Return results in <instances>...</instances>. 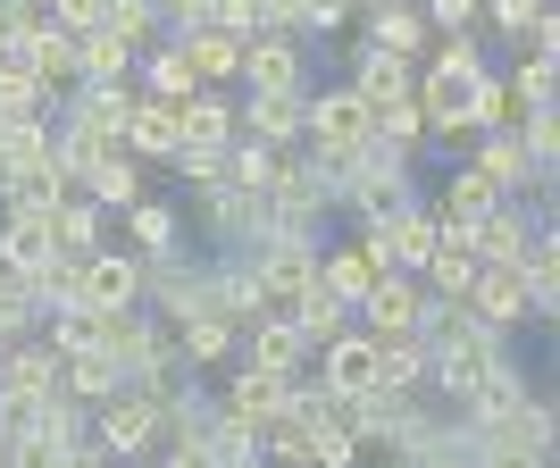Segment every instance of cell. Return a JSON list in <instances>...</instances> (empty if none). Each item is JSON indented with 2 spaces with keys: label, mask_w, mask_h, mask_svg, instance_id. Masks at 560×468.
<instances>
[{
  "label": "cell",
  "mask_w": 560,
  "mask_h": 468,
  "mask_svg": "<svg viewBox=\"0 0 560 468\" xmlns=\"http://www.w3.org/2000/svg\"><path fill=\"white\" fill-rule=\"evenodd\" d=\"M493 201H502V192H493L486 176H477V167H460V176L444 185V201H435V218H444V226H477V218H486Z\"/></svg>",
  "instance_id": "cell-25"
},
{
  "label": "cell",
  "mask_w": 560,
  "mask_h": 468,
  "mask_svg": "<svg viewBox=\"0 0 560 468\" xmlns=\"http://www.w3.org/2000/svg\"><path fill=\"white\" fill-rule=\"evenodd\" d=\"M351 9L360 0H302V34H335V25H351Z\"/></svg>",
  "instance_id": "cell-37"
},
{
  "label": "cell",
  "mask_w": 560,
  "mask_h": 468,
  "mask_svg": "<svg viewBox=\"0 0 560 468\" xmlns=\"http://www.w3.org/2000/svg\"><path fill=\"white\" fill-rule=\"evenodd\" d=\"M477 176H486V185L502 192V201H511V192L527 185V176H536V160L518 151V134H486V142H477Z\"/></svg>",
  "instance_id": "cell-21"
},
{
  "label": "cell",
  "mask_w": 560,
  "mask_h": 468,
  "mask_svg": "<svg viewBox=\"0 0 560 468\" xmlns=\"http://www.w3.org/2000/svg\"><path fill=\"white\" fill-rule=\"evenodd\" d=\"M50 243H59V251L68 259H93L101 251V201H59V210H50Z\"/></svg>",
  "instance_id": "cell-22"
},
{
  "label": "cell",
  "mask_w": 560,
  "mask_h": 468,
  "mask_svg": "<svg viewBox=\"0 0 560 468\" xmlns=\"http://www.w3.org/2000/svg\"><path fill=\"white\" fill-rule=\"evenodd\" d=\"M101 9L109 0H50V25L59 34H101Z\"/></svg>",
  "instance_id": "cell-36"
},
{
  "label": "cell",
  "mask_w": 560,
  "mask_h": 468,
  "mask_svg": "<svg viewBox=\"0 0 560 468\" xmlns=\"http://www.w3.org/2000/svg\"><path fill=\"white\" fill-rule=\"evenodd\" d=\"M0 444H9V419H0Z\"/></svg>",
  "instance_id": "cell-41"
},
{
  "label": "cell",
  "mask_w": 560,
  "mask_h": 468,
  "mask_svg": "<svg viewBox=\"0 0 560 468\" xmlns=\"http://www.w3.org/2000/svg\"><path fill=\"white\" fill-rule=\"evenodd\" d=\"M0 351H9V335H0Z\"/></svg>",
  "instance_id": "cell-43"
},
{
  "label": "cell",
  "mask_w": 560,
  "mask_h": 468,
  "mask_svg": "<svg viewBox=\"0 0 560 468\" xmlns=\"http://www.w3.org/2000/svg\"><path fill=\"white\" fill-rule=\"evenodd\" d=\"M302 117H310L302 84H293V93H252V134L259 142H293V134H302Z\"/></svg>",
  "instance_id": "cell-23"
},
{
  "label": "cell",
  "mask_w": 560,
  "mask_h": 468,
  "mask_svg": "<svg viewBox=\"0 0 560 468\" xmlns=\"http://www.w3.org/2000/svg\"><path fill=\"white\" fill-rule=\"evenodd\" d=\"M176 360H185V368H218V360H226V318L192 309V318H185V335H176Z\"/></svg>",
  "instance_id": "cell-29"
},
{
  "label": "cell",
  "mask_w": 560,
  "mask_h": 468,
  "mask_svg": "<svg viewBox=\"0 0 560 468\" xmlns=\"http://www.w3.org/2000/svg\"><path fill=\"white\" fill-rule=\"evenodd\" d=\"M284 410V376H268V368H243V376H226V401H218V419H234V426H259V419H277Z\"/></svg>",
  "instance_id": "cell-15"
},
{
  "label": "cell",
  "mask_w": 560,
  "mask_h": 468,
  "mask_svg": "<svg viewBox=\"0 0 560 468\" xmlns=\"http://www.w3.org/2000/svg\"><path fill=\"white\" fill-rule=\"evenodd\" d=\"M176 167H185L192 185L210 192V185H226V151H176Z\"/></svg>",
  "instance_id": "cell-38"
},
{
  "label": "cell",
  "mask_w": 560,
  "mask_h": 468,
  "mask_svg": "<svg viewBox=\"0 0 560 468\" xmlns=\"http://www.w3.org/2000/svg\"><path fill=\"white\" fill-rule=\"evenodd\" d=\"M536 17H544V0H493V25H502V34H527Z\"/></svg>",
  "instance_id": "cell-39"
},
{
  "label": "cell",
  "mask_w": 560,
  "mask_h": 468,
  "mask_svg": "<svg viewBox=\"0 0 560 468\" xmlns=\"http://www.w3.org/2000/svg\"><path fill=\"white\" fill-rule=\"evenodd\" d=\"M126 226H135V251H176V201H135L126 210Z\"/></svg>",
  "instance_id": "cell-32"
},
{
  "label": "cell",
  "mask_w": 560,
  "mask_h": 468,
  "mask_svg": "<svg viewBox=\"0 0 560 468\" xmlns=\"http://www.w3.org/2000/svg\"><path fill=\"white\" fill-rule=\"evenodd\" d=\"M369 17V50H394V59H419L427 50V17L410 9V0H376V9H360Z\"/></svg>",
  "instance_id": "cell-16"
},
{
  "label": "cell",
  "mask_w": 560,
  "mask_h": 468,
  "mask_svg": "<svg viewBox=\"0 0 560 468\" xmlns=\"http://www.w3.org/2000/svg\"><path fill=\"white\" fill-rule=\"evenodd\" d=\"M126 59H135V50L117 43V34H75V75H84V84H117Z\"/></svg>",
  "instance_id": "cell-30"
},
{
  "label": "cell",
  "mask_w": 560,
  "mask_h": 468,
  "mask_svg": "<svg viewBox=\"0 0 560 468\" xmlns=\"http://www.w3.org/2000/svg\"><path fill=\"white\" fill-rule=\"evenodd\" d=\"M117 151H126V160H176V109H160V101H135V109H126V134H117Z\"/></svg>",
  "instance_id": "cell-17"
},
{
  "label": "cell",
  "mask_w": 560,
  "mask_h": 468,
  "mask_svg": "<svg viewBox=\"0 0 560 468\" xmlns=\"http://www.w3.org/2000/svg\"><path fill=\"white\" fill-rule=\"evenodd\" d=\"M477 17H486V0H427V25H435V34H468Z\"/></svg>",
  "instance_id": "cell-35"
},
{
  "label": "cell",
  "mask_w": 560,
  "mask_h": 468,
  "mask_svg": "<svg viewBox=\"0 0 560 468\" xmlns=\"http://www.w3.org/2000/svg\"><path fill=\"white\" fill-rule=\"evenodd\" d=\"M444 468H468V460H444Z\"/></svg>",
  "instance_id": "cell-42"
},
{
  "label": "cell",
  "mask_w": 560,
  "mask_h": 468,
  "mask_svg": "<svg viewBox=\"0 0 560 468\" xmlns=\"http://www.w3.org/2000/svg\"><path fill=\"white\" fill-rule=\"evenodd\" d=\"M50 360H75V351H101V318L93 309H50Z\"/></svg>",
  "instance_id": "cell-31"
},
{
  "label": "cell",
  "mask_w": 560,
  "mask_h": 468,
  "mask_svg": "<svg viewBox=\"0 0 560 468\" xmlns=\"http://www.w3.org/2000/svg\"><path fill=\"white\" fill-rule=\"evenodd\" d=\"M302 335L284 327V318H259V335H252V368H268V376H302Z\"/></svg>",
  "instance_id": "cell-26"
},
{
  "label": "cell",
  "mask_w": 560,
  "mask_h": 468,
  "mask_svg": "<svg viewBox=\"0 0 560 468\" xmlns=\"http://www.w3.org/2000/svg\"><path fill=\"white\" fill-rule=\"evenodd\" d=\"M243 75H252V93H293L302 84V50L284 34H252L243 43Z\"/></svg>",
  "instance_id": "cell-14"
},
{
  "label": "cell",
  "mask_w": 560,
  "mask_h": 468,
  "mask_svg": "<svg viewBox=\"0 0 560 468\" xmlns=\"http://www.w3.org/2000/svg\"><path fill=\"white\" fill-rule=\"evenodd\" d=\"M460 309L477 318V327H511V318H527V284H518V268H477V284L460 293Z\"/></svg>",
  "instance_id": "cell-10"
},
{
  "label": "cell",
  "mask_w": 560,
  "mask_h": 468,
  "mask_svg": "<svg viewBox=\"0 0 560 468\" xmlns=\"http://www.w3.org/2000/svg\"><path fill=\"white\" fill-rule=\"evenodd\" d=\"M518 284H527V309H552V302H560V243H552V234H536V243H527Z\"/></svg>",
  "instance_id": "cell-27"
},
{
  "label": "cell",
  "mask_w": 560,
  "mask_h": 468,
  "mask_svg": "<svg viewBox=\"0 0 560 468\" xmlns=\"http://www.w3.org/2000/svg\"><path fill=\"white\" fill-rule=\"evenodd\" d=\"M84 201H109V210H135L142 201V176H135V160L126 151H109V160L84 176Z\"/></svg>",
  "instance_id": "cell-28"
},
{
  "label": "cell",
  "mask_w": 560,
  "mask_h": 468,
  "mask_svg": "<svg viewBox=\"0 0 560 468\" xmlns=\"http://www.w3.org/2000/svg\"><path fill=\"white\" fill-rule=\"evenodd\" d=\"M376 243H385V259H394L401 277H419V268H427V251L444 243V218L410 201V210H394V218H385V226H376Z\"/></svg>",
  "instance_id": "cell-9"
},
{
  "label": "cell",
  "mask_w": 560,
  "mask_h": 468,
  "mask_svg": "<svg viewBox=\"0 0 560 468\" xmlns=\"http://www.w3.org/2000/svg\"><path fill=\"white\" fill-rule=\"evenodd\" d=\"M142 84H151L142 101H160V109H185V101L201 93V84H192V68H185V50H176V43H160L151 59H142Z\"/></svg>",
  "instance_id": "cell-20"
},
{
  "label": "cell",
  "mask_w": 560,
  "mask_h": 468,
  "mask_svg": "<svg viewBox=\"0 0 560 468\" xmlns=\"http://www.w3.org/2000/svg\"><path fill=\"white\" fill-rule=\"evenodd\" d=\"M226 142H234L226 93H192L185 109H176V151H226Z\"/></svg>",
  "instance_id": "cell-13"
},
{
  "label": "cell",
  "mask_w": 560,
  "mask_h": 468,
  "mask_svg": "<svg viewBox=\"0 0 560 468\" xmlns=\"http://www.w3.org/2000/svg\"><path fill=\"white\" fill-rule=\"evenodd\" d=\"M302 134H310V151H318V160H343V151L376 142V126H369V101L343 84V93H318V101H310Z\"/></svg>",
  "instance_id": "cell-2"
},
{
  "label": "cell",
  "mask_w": 560,
  "mask_h": 468,
  "mask_svg": "<svg viewBox=\"0 0 560 468\" xmlns=\"http://www.w3.org/2000/svg\"><path fill=\"white\" fill-rule=\"evenodd\" d=\"M385 268H394V259H385V243L369 234V243H343V251H327V259H318V284H327V293H335L343 309H360V302H369V284L385 277Z\"/></svg>",
  "instance_id": "cell-7"
},
{
  "label": "cell",
  "mask_w": 560,
  "mask_h": 468,
  "mask_svg": "<svg viewBox=\"0 0 560 468\" xmlns=\"http://www.w3.org/2000/svg\"><path fill=\"white\" fill-rule=\"evenodd\" d=\"M511 93H518V109H552V59L527 50V59L511 68Z\"/></svg>",
  "instance_id": "cell-33"
},
{
  "label": "cell",
  "mask_w": 560,
  "mask_h": 468,
  "mask_svg": "<svg viewBox=\"0 0 560 468\" xmlns=\"http://www.w3.org/2000/svg\"><path fill=\"white\" fill-rule=\"evenodd\" d=\"M376 343V385H394V394H410L427 376V343L419 335H369Z\"/></svg>",
  "instance_id": "cell-24"
},
{
  "label": "cell",
  "mask_w": 560,
  "mask_h": 468,
  "mask_svg": "<svg viewBox=\"0 0 560 468\" xmlns=\"http://www.w3.org/2000/svg\"><path fill=\"white\" fill-rule=\"evenodd\" d=\"M93 444L109 452H142V444H160V401H142L135 385H117L109 401H101V426H93Z\"/></svg>",
  "instance_id": "cell-5"
},
{
  "label": "cell",
  "mask_w": 560,
  "mask_h": 468,
  "mask_svg": "<svg viewBox=\"0 0 560 468\" xmlns=\"http://www.w3.org/2000/svg\"><path fill=\"white\" fill-rule=\"evenodd\" d=\"M460 243L477 251V268H518V259H527V243H536V218L511 210V201H493L477 226H460Z\"/></svg>",
  "instance_id": "cell-4"
},
{
  "label": "cell",
  "mask_w": 560,
  "mask_h": 468,
  "mask_svg": "<svg viewBox=\"0 0 560 468\" xmlns=\"http://www.w3.org/2000/svg\"><path fill=\"white\" fill-rule=\"evenodd\" d=\"M59 394V360H50L43 343H9L0 351V419L18 426L25 410H43V401Z\"/></svg>",
  "instance_id": "cell-3"
},
{
  "label": "cell",
  "mask_w": 560,
  "mask_h": 468,
  "mask_svg": "<svg viewBox=\"0 0 560 468\" xmlns=\"http://www.w3.org/2000/svg\"><path fill=\"white\" fill-rule=\"evenodd\" d=\"M18 59H25V75H34L43 93H75V84H84V75H75V34H59V25H50L43 43H25Z\"/></svg>",
  "instance_id": "cell-18"
},
{
  "label": "cell",
  "mask_w": 560,
  "mask_h": 468,
  "mask_svg": "<svg viewBox=\"0 0 560 468\" xmlns=\"http://www.w3.org/2000/svg\"><path fill=\"white\" fill-rule=\"evenodd\" d=\"M419 309H427V284L401 277V268H385V277L369 284L360 318H369V335H419Z\"/></svg>",
  "instance_id": "cell-8"
},
{
  "label": "cell",
  "mask_w": 560,
  "mask_h": 468,
  "mask_svg": "<svg viewBox=\"0 0 560 468\" xmlns=\"http://www.w3.org/2000/svg\"><path fill=\"white\" fill-rule=\"evenodd\" d=\"M151 9H160V17H176V25L192 34V25H210V9H218V0H151Z\"/></svg>",
  "instance_id": "cell-40"
},
{
  "label": "cell",
  "mask_w": 560,
  "mask_h": 468,
  "mask_svg": "<svg viewBox=\"0 0 560 468\" xmlns=\"http://www.w3.org/2000/svg\"><path fill=\"white\" fill-rule=\"evenodd\" d=\"M327 394L335 401L376 394V343H369V327H351V335H335V343H327Z\"/></svg>",
  "instance_id": "cell-11"
},
{
  "label": "cell",
  "mask_w": 560,
  "mask_h": 468,
  "mask_svg": "<svg viewBox=\"0 0 560 468\" xmlns=\"http://www.w3.org/2000/svg\"><path fill=\"white\" fill-rule=\"evenodd\" d=\"M142 251H93L75 259V309H93V318H117V309L142 302Z\"/></svg>",
  "instance_id": "cell-1"
},
{
  "label": "cell",
  "mask_w": 560,
  "mask_h": 468,
  "mask_svg": "<svg viewBox=\"0 0 560 468\" xmlns=\"http://www.w3.org/2000/svg\"><path fill=\"white\" fill-rule=\"evenodd\" d=\"M493 360H502V343L493 335H468V343H444L435 351V385H444L460 410H477L486 401V376H493Z\"/></svg>",
  "instance_id": "cell-6"
},
{
  "label": "cell",
  "mask_w": 560,
  "mask_h": 468,
  "mask_svg": "<svg viewBox=\"0 0 560 468\" xmlns=\"http://www.w3.org/2000/svg\"><path fill=\"white\" fill-rule=\"evenodd\" d=\"M410 84H419V68H410V59H394V50H369V43H360V59H351V93L369 101V109H385V101H410Z\"/></svg>",
  "instance_id": "cell-12"
},
{
  "label": "cell",
  "mask_w": 560,
  "mask_h": 468,
  "mask_svg": "<svg viewBox=\"0 0 560 468\" xmlns=\"http://www.w3.org/2000/svg\"><path fill=\"white\" fill-rule=\"evenodd\" d=\"M176 50H185L192 84H226V75H243V43H226V34H210V25H192Z\"/></svg>",
  "instance_id": "cell-19"
},
{
  "label": "cell",
  "mask_w": 560,
  "mask_h": 468,
  "mask_svg": "<svg viewBox=\"0 0 560 468\" xmlns=\"http://www.w3.org/2000/svg\"><path fill=\"white\" fill-rule=\"evenodd\" d=\"M210 34H226V43H252V34H259V0H218V9H210Z\"/></svg>",
  "instance_id": "cell-34"
}]
</instances>
